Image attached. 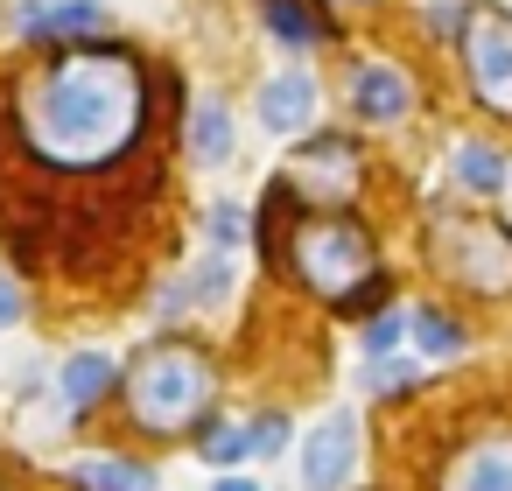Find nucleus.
I'll return each mask as SVG.
<instances>
[{"mask_svg":"<svg viewBox=\"0 0 512 491\" xmlns=\"http://www.w3.org/2000/svg\"><path fill=\"white\" fill-rule=\"evenodd\" d=\"M148 113L141 64L120 50H64L43 78L22 92V134L57 169H99L113 162Z\"/></svg>","mask_w":512,"mask_h":491,"instance_id":"nucleus-1","label":"nucleus"},{"mask_svg":"<svg viewBox=\"0 0 512 491\" xmlns=\"http://www.w3.org/2000/svg\"><path fill=\"white\" fill-rule=\"evenodd\" d=\"M211 407V358L183 337H155L127 365V414L155 435H183Z\"/></svg>","mask_w":512,"mask_h":491,"instance_id":"nucleus-2","label":"nucleus"},{"mask_svg":"<svg viewBox=\"0 0 512 491\" xmlns=\"http://www.w3.org/2000/svg\"><path fill=\"white\" fill-rule=\"evenodd\" d=\"M295 274L316 288V295H358L372 274H379V253H372V239L351 225V218H309V225H295Z\"/></svg>","mask_w":512,"mask_h":491,"instance_id":"nucleus-3","label":"nucleus"},{"mask_svg":"<svg viewBox=\"0 0 512 491\" xmlns=\"http://www.w3.org/2000/svg\"><path fill=\"white\" fill-rule=\"evenodd\" d=\"M435 267L463 288L505 295L512 288V232H498L491 218H435Z\"/></svg>","mask_w":512,"mask_h":491,"instance_id":"nucleus-4","label":"nucleus"},{"mask_svg":"<svg viewBox=\"0 0 512 491\" xmlns=\"http://www.w3.org/2000/svg\"><path fill=\"white\" fill-rule=\"evenodd\" d=\"M463 71H470V92L512 120V15L491 0L463 15Z\"/></svg>","mask_w":512,"mask_h":491,"instance_id":"nucleus-5","label":"nucleus"},{"mask_svg":"<svg viewBox=\"0 0 512 491\" xmlns=\"http://www.w3.org/2000/svg\"><path fill=\"white\" fill-rule=\"evenodd\" d=\"M351 456H358V414L337 407V414H323V421L309 428V442H302V491H337V484L351 477Z\"/></svg>","mask_w":512,"mask_h":491,"instance_id":"nucleus-6","label":"nucleus"},{"mask_svg":"<svg viewBox=\"0 0 512 491\" xmlns=\"http://www.w3.org/2000/svg\"><path fill=\"white\" fill-rule=\"evenodd\" d=\"M295 190H302V197H323V204H344V197L358 190V148L337 141V134L309 141V148L295 155Z\"/></svg>","mask_w":512,"mask_h":491,"instance_id":"nucleus-7","label":"nucleus"},{"mask_svg":"<svg viewBox=\"0 0 512 491\" xmlns=\"http://www.w3.org/2000/svg\"><path fill=\"white\" fill-rule=\"evenodd\" d=\"M442 491H512V435L463 442L442 463Z\"/></svg>","mask_w":512,"mask_h":491,"instance_id":"nucleus-8","label":"nucleus"},{"mask_svg":"<svg viewBox=\"0 0 512 491\" xmlns=\"http://www.w3.org/2000/svg\"><path fill=\"white\" fill-rule=\"evenodd\" d=\"M309 120H316V85H309V71H281V78L260 85V127H267V134H302Z\"/></svg>","mask_w":512,"mask_h":491,"instance_id":"nucleus-9","label":"nucleus"},{"mask_svg":"<svg viewBox=\"0 0 512 491\" xmlns=\"http://www.w3.org/2000/svg\"><path fill=\"white\" fill-rule=\"evenodd\" d=\"M351 106H358L372 127H393V120L414 106V92H407V78L386 71V64H351Z\"/></svg>","mask_w":512,"mask_h":491,"instance_id":"nucleus-10","label":"nucleus"},{"mask_svg":"<svg viewBox=\"0 0 512 491\" xmlns=\"http://www.w3.org/2000/svg\"><path fill=\"white\" fill-rule=\"evenodd\" d=\"M15 22H22V36H36V43H71V36L106 29L99 0H57V8H22Z\"/></svg>","mask_w":512,"mask_h":491,"instance_id":"nucleus-11","label":"nucleus"},{"mask_svg":"<svg viewBox=\"0 0 512 491\" xmlns=\"http://www.w3.org/2000/svg\"><path fill=\"white\" fill-rule=\"evenodd\" d=\"M106 386H113V358L106 351H71L64 358V407L71 414H92L106 400Z\"/></svg>","mask_w":512,"mask_h":491,"instance_id":"nucleus-12","label":"nucleus"},{"mask_svg":"<svg viewBox=\"0 0 512 491\" xmlns=\"http://www.w3.org/2000/svg\"><path fill=\"white\" fill-rule=\"evenodd\" d=\"M78 491H155V470L148 463H113V456H85L71 463Z\"/></svg>","mask_w":512,"mask_h":491,"instance_id":"nucleus-13","label":"nucleus"},{"mask_svg":"<svg viewBox=\"0 0 512 491\" xmlns=\"http://www.w3.org/2000/svg\"><path fill=\"white\" fill-rule=\"evenodd\" d=\"M190 155L197 162H225L232 155V120H225L218 99H197L190 106Z\"/></svg>","mask_w":512,"mask_h":491,"instance_id":"nucleus-14","label":"nucleus"},{"mask_svg":"<svg viewBox=\"0 0 512 491\" xmlns=\"http://www.w3.org/2000/svg\"><path fill=\"white\" fill-rule=\"evenodd\" d=\"M456 183H463V190H477V197L505 190V155H498V148H484V141H463V148H456Z\"/></svg>","mask_w":512,"mask_h":491,"instance_id":"nucleus-15","label":"nucleus"},{"mask_svg":"<svg viewBox=\"0 0 512 491\" xmlns=\"http://www.w3.org/2000/svg\"><path fill=\"white\" fill-rule=\"evenodd\" d=\"M414 344L428 351V358H463V330H456V316H442V309H414Z\"/></svg>","mask_w":512,"mask_h":491,"instance_id":"nucleus-16","label":"nucleus"},{"mask_svg":"<svg viewBox=\"0 0 512 491\" xmlns=\"http://www.w3.org/2000/svg\"><path fill=\"white\" fill-rule=\"evenodd\" d=\"M267 22H274V29H281V43H295V50L323 43V22H316L309 8H295V0H267Z\"/></svg>","mask_w":512,"mask_h":491,"instance_id":"nucleus-17","label":"nucleus"},{"mask_svg":"<svg viewBox=\"0 0 512 491\" xmlns=\"http://www.w3.org/2000/svg\"><path fill=\"white\" fill-rule=\"evenodd\" d=\"M197 281H183V295L176 302H225V288H232V274H225V260H204V267H190Z\"/></svg>","mask_w":512,"mask_h":491,"instance_id":"nucleus-18","label":"nucleus"},{"mask_svg":"<svg viewBox=\"0 0 512 491\" xmlns=\"http://www.w3.org/2000/svg\"><path fill=\"white\" fill-rule=\"evenodd\" d=\"M197 449H204V456H211V463H225V470H232V463H239V456H246V435H239V428H232V421H211V428H204V442H197Z\"/></svg>","mask_w":512,"mask_h":491,"instance_id":"nucleus-19","label":"nucleus"},{"mask_svg":"<svg viewBox=\"0 0 512 491\" xmlns=\"http://www.w3.org/2000/svg\"><path fill=\"white\" fill-rule=\"evenodd\" d=\"M400 330H407L400 316H372V323H365V351H372V358H386V351L400 344Z\"/></svg>","mask_w":512,"mask_h":491,"instance_id":"nucleus-20","label":"nucleus"},{"mask_svg":"<svg viewBox=\"0 0 512 491\" xmlns=\"http://www.w3.org/2000/svg\"><path fill=\"white\" fill-rule=\"evenodd\" d=\"M253 435H260V442H253L260 456H281V449H288V421H281V414H267V421H260Z\"/></svg>","mask_w":512,"mask_h":491,"instance_id":"nucleus-21","label":"nucleus"},{"mask_svg":"<svg viewBox=\"0 0 512 491\" xmlns=\"http://www.w3.org/2000/svg\"><path fill=\"white\" fill-rule=\"evenodd\" d=\"M239 232H246V225H239V211H232V204H218V211H211V239H218V246H239Z\"/></svg>","mask_w":512,"mask_h":491,"instance_id":"nucleus-22","label":"nucleus"},{"mask_svg":"<svg viewBox=\"0 0 512 491\" xmlns=\"http://www.w3.org/2000/svg\"><path fill=\"white\" fill-rule=\"evenodd\" d=\"M15 323H22V288L0 274V330H15Z\"/></svg>","mask_w":512,"mask_h":491,"instance_id":"nucleus-23","label":"nucleus"},{"mask_svg":"<svg viewBox=\"0 0 512 491\" xmlns=\"http://www.w3.org/2000/svg\"><path fill=\"white\" fill-rule=\"evenodd\" d=\"M414 379V365H372V393H400Z\"/></svg>","mask_w":512,"mask_h":491,"instance_id":"nucleus-24","label":"nucleus"},{"mask_svg":"<svg viewBox=\"0 0 512 491\" xmlns=\"http://www.w3.org/2000/svg\"><path fill=\"white\" fill-rule=\"evenodd\" d=\"M218 491H260V484H253V477H225Z\"/></svg>","mask_w":512,"mask_h":491,"instance_id":"nucleus-25","label":"nucleus"}]
</instances>
